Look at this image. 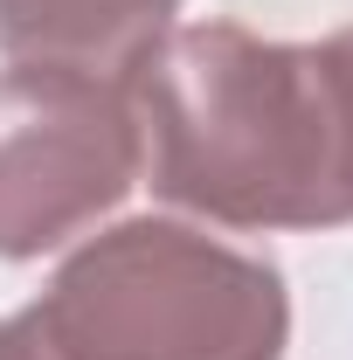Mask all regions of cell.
<instances>
[{
  "label": "cell",
  "instance_id": "6da1fadb",
  "mask_svg": "<svg viewBox=\"0 0 353 360\" xmlns=\"http://www.w3.org/2000/svg\"><path fill=\"white\" fill-rule=\"evenodd\" d=\"M146 180L222 229H333L340 139L319 42H264L236 21L167 28L132 77Z\"/></svg>",
  "mask_w": 353,
  "mask_h": 360
},
{
  "label": "cell",
  "instance_id": "7a4b0ae2",
  "mask_svg": "<svg viewBox=\"0 0 353 360\" xmlns=\"http://www.w3.org/2000/svg\"><path fill=\"white\" fill-rule=\"evenodd\" d=\"M28 312L63 360H284L291 340L277 264L167 215L77 243Z\"/></svg>",
  "mask_w": 353,
  "mask_h": 360
},
{
  "label": "cell",
  "instance_id": "3957f363",
  "mask_svg": "<svg viewBox=\"0 0 353 360\" xmlns=\"http://www.w3.org/2000/svg\"><path fill=\"white\" fill-rule=\"evenodd\" d=\"M146 174L132 84L7 63L0 70V257L28 264L97 229Z\"/></svg>",
  "mask_w": 353,
  "mask_h": 360
},
{
  "label": "cell",
  "instance_id": "277c9868",
  "mask_svg": "<svg viewBox=\"0 0 353 360\" xmlns=\"http://www.w3.org/2000/svg\"><path fill=\"white\" fill-rule=\"evenodd\" d=\"M180 0H0V56L132 84Z\"/></svg>",
  "mask_w": 353,
  "mask_h": 360
},
{
  "label": "cell",
  "instance_id": "5b68a950",
  "mask_svg": "<svg viewBox=\"0 0 353 360\" xmlns=\"http://www.w3.org/2000/svg\"><path fill=\"white\" fill-rule=\"evenodd\" d=\"M326 97H333V139H340V215L353 222V28L319 42Z\"/></svg>",
  "mask_w": 353,
  "mask_h": 360
},
{
  "label": "cell",
  "instance_id": "8992f818",
  "mask_svg": "<svg viewBox=\"0 0 353 360\" xmlns=\"http://www.w3.org/2000/svg\"><path fill=\"white\" fill-rule=\"evenodd\" d=\"M0 360H63V354H56V340L42 333L35 312H14L0 326Z\"/></svg>",
  "mask_w": 353,
  "mask_h": 360
}]
</instances>
